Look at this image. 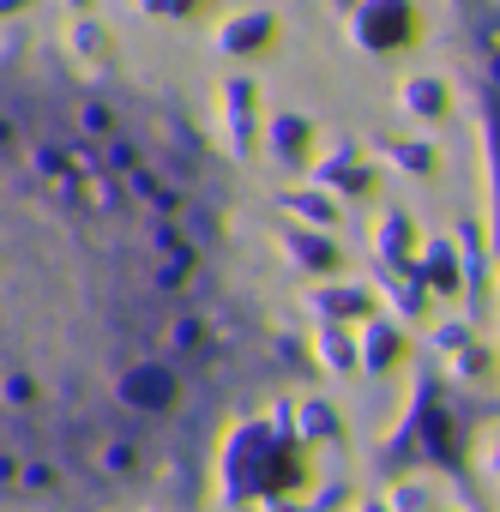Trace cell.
Masks as SVG:
<instances>
[{"label":"cell","instance_id":"6da1fadb","mask_svg":"<svg viewBox=\"0 0 500 512\" xmlns=\"http://www.w3.org/2000/svg\"><path fill=\"white\" fill-rule=\"evenodd\" d=\"M296 374L181 91L0 43V512H199Z\"/></svg>","mask_w":500,"mask_h":512}]
</instances>
